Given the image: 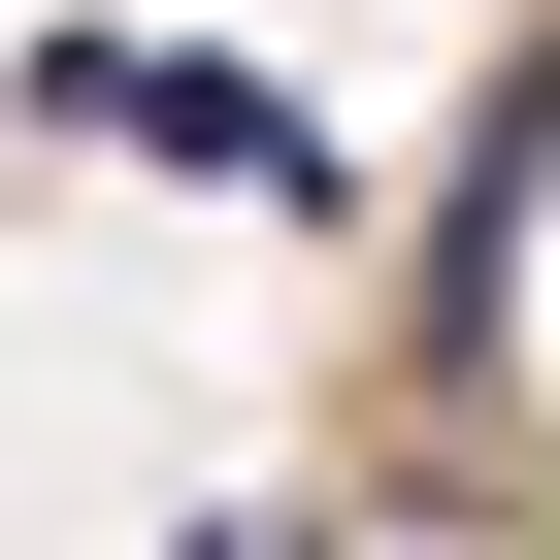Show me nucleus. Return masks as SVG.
Returning a JSON list of instances; mask_svg holds the SVG:
<instances>
[{"mask_svg": "<svg viewBox=\"0 0 560 560\" xmlns=\"http://www.w3.org/2000/svg\"><path fill=\"white\" fill-rule=\"evenodd\" d=\"M198 560H330V527H198Z\"/></svg>", "mask_w": 560, "mask_h": 560, "instance_id": "2", "label": "nucleus"}, {"mask_svg": "<svg viewBox=\"0 0 560 560\" xmlns=\"http://www.w3.org/2000/svg\"><path fill=\"white\" fill-rule=\"evenodd\" d=\"M34 132H100V165H198V198H298V231H330V132L264 100V67H198V34H34Z\"/></svg>", "mask_w": 560, "mask_h": 560, "instance_id": "1", "label": "nucleus"}]
</instances>
